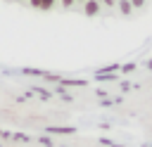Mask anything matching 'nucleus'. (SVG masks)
<instances>
[{
  "mask_svg": "<svg viewBox=\"0 0 152 147\" xmlns=\"http://www.w3.org/2000/svg\"><path fill=\"white\" fill-rule=\"evenodd\" d=\"M102 2H104V5H114V0H102Z\"/></svg>",
  "mask_w": 152,
  "mask_h": 147,
  "instance_id": "423d86ee",
  "label": "nucleus"
},
{
  "mask_svg": "<svg viewBox=\"0 0 152 147\" xmlns=\"http://www.w3.org/2000/svg\"><path fill=\"white\" fill-rule=\"evenodd\" d=\"M71 2H74V0H62V5H64V7H69Z\"/></svg>",
  "mask_w": 152,
  "mask_h": 147,
  "instance_id": "39448f33",
  "label": "nucleus"
},
{
  "mask_svg": "<svg viewBox=\"0 0 152 147\" xmlns=\"http://www.w3.org/2000/svg\"><path fill=\"white\" fill-rule=\"evenodd\" d=\"M116 5H119V9H121L124 14H131V9H133V5H131V0H119Z\"/></svg>",
  "mask_w": 152,
  "mask_h": 147,
  "instance_id": "7ed1b4c3",
  "label": "nucleus"
},
{
  "mask_svg": "<svg viewBox=\"0 0 152 147\" xmlns=\"http://www.w3.org/2000/svg\"><path fill=\"white\" fill-rule=\"evenodd\" d=\"M31 5L33 7H40V9H50L55 5V0H31Z\"/></svg>",
  "mask_w": 152,
  "mask_h": 147,
  "instance_id": "f03ea898",
  "label": "nucleus"
},
{
  "mask_svg": "<svg viewBox=\"0 0 152 147\" xmlns=\"http://www.w3.org/2000/svg\"><path fill=\"white\" fill-rule=\"evenodd\" d=\"M97 12H100V2H97V0H88V2H86V14L93 17V14H97Z\"/></svg>",
  "mask_w": 152,
  "mask_h": 147,
  "instance_id": "f257e3e1",
  "label": "nucleus"
},
{
  "mask_svg": "<svg viewBox=\"0 0 152 147\" xmlns=\"http://www.w3.org/2000/svg\"><path fill=\"white\" fill-rule=\"evenodd\" d=\"M131 5H133V7H142V5H145V0H131Z\"/></svg>",
  "mask_w": 152,
  "mask_h": 147,
  "instance_id": "20e7f679",
  "label": "nucleus"
}]
</instances>
